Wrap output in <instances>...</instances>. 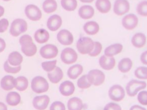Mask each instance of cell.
Here are the masks:
<instances>
[{"instance_id": "obj_24", "label": "cell", "mask_w": 147, "mask_h": 110, "mask_svg": "<svg viewBox=\"0 0 147 110\" xmlns=\"http://www.w3.org/2000/svg\"><path fill=\"white\" fill-rule=\"evenodd\" d=\"M7 60L11 66H18L23 61V56L19 52L13 51L9 55Z\"/></svg>"}, {"instance_id": "obj_47", "label": "cell", "mask_w": 147, "mask_h": 110, "mask_svg": "<svg viewBox=\"0 0 147 110\" xmlns=\"http://www.w3.org/2000/svg\"><path fill=\"white\" fill-rule=\"evenodd\" d=\"M129 110H146L144 107L138 105H134L130 108Z\"/></svg>"}, {"instance_id": "obj_23", "label": "cell", "mask_w": 147, "mask_h": 110, "mask_svg": "<svg viewBox=\"0 0 147 110\" xmlns=\"http://www.w3.org/2000/svg\"><path fill=\"white\" fill-rule=\"evenodd\" d=\"M34 37L37 43L43 44L47 42L49 39V33L45 29H38L35 32Z\"/></svg>"}, {"instance_id": "obj_32", "label": "cell", "mask_w": 147, "mask_h": 110, "mask_svg": "<svg viewBox=\"0 0 147 110\" xmlns=\"http://www.w3.org/2000/svg\"><path fill=\"white\" fill-rule=\"evenodd\" d=\"M28 86V80L24 76H19L16 78L15 88L19 91L25 90Z\"/></svg>"}, {"instance_id": "obj_12", "label": "cell", "mask_w": 147, "mask_h": 110, "mask_svg": "<svg viewBox=\"0 0 147 110\" xmlns=\"http://www.w3.org/2000/svg\"><path fill=\"white\" fill-rule=\"evenodd\" d=\"M57 41L63 45H69L74 41V36L72 33L67 29H61L57 34Z\"/></svg>"}, {"instance_id": "obj_13", "label": "cell", "mask_w": 147, "mask_h": 110, "mask_svg": "<svg viewBox=\"0 0 147 110\" xmlns=\"http://www.w3.org/2000/svg\"><path fill=\"white\" fill-rule=\"evenodd\" d=\"M49 97L47 95L38 96L34 97L33 100V105L37 110L45 109L49 103Z\"/></svg>"}, {"instance_id": "obj_18", "label": "cell", "mask_w": 147, "mask_h": 110, "mask_svg": "<svg viewBox=\"0 0 147 110\" xmlns=\"http://www.w3.org/2000/svg\"><path fill=\"white\" fill-rule=\"evenodd\" d=\"M94 13L95 10L93 7L88 5L82 6L78 10L79 17L83 20H88L92 18Z\"/></svg>"}, {"instance_id": "obj_37", "label": "cell", "mask_w": 147, "mask_h": 110, "mask_svg": "<svg viewBox=\"0 0 147 110\" xmlns=\"http://www.w3.org/2000/svg\"><path fill=\"white\" fill-rule=\"evenodd\" d=\"M3 69L5 71H6L7 73H11V74H16L20 71L21 69V66H11L7 60H6L3 64Z\"/></svg>"}, {"instance_id": "obj_27", "label": "cell", "mask_w": 147, "mask_h": 110, "mask_svg": "<svg viewBox=\"0 0 147 110\" xmlns=\"http://www.w3.org/2000/svg\"><path fill=\"white\" fill-rule=\"evenodd\" d=\"M133 66L132 60L129 58H124L120 60L118 64V69L119 71L122 73L129 72Z\"/></svg>"}, {"instance_id": "obj_49", "label": "cell", "mask_w": 147, "mask_h": 110, "mask_svg": "<svg viewBox=\"0 0 147 110\" xmlns=\"http://www.w3.org/2000/svg\"><path fill=\"white\" fill-rule=\"evenodd\" d=\"M4 12H5V9L3 6H1L0 5V17H2L3 14H4Z\"/></svg>"}, {"instance_id": "obj_38", "label": "cell", "mask_w": 147, "mask_h": 110, "mask_svg": "<svg viewBox=\"0 0 147 110\" xmlns=\"http://www.w3.org/2000/svg\"><path fill=\"white\" fill-rule=\"evenodd\" d=\"M77 85L78 88L82 89H88L91 86V85L90 84V82L87 79L86 74L82 75L78 79Z\"/></svg>"}, {"instance_id": "obj_36", "label": "cell", "mask_w": 147, "mask_h": 110, "mask_svg": "<svg viewBox=\"0 0 147 110\" xmlns=\"http://www.w3.org/2000/svg\"><path fill=\"white\" fill-rule=\"evenodd\" d=\"M56 64H57L56 60L45 61L41 63V67L44 71L48 73L53 71L56 68Z\"/></svg>"}, {"instance_id": "obj_16", "label": "cell", "mask_w": 147, "mask_h": 110, "mask_svg": "<svg viewBox=\"0 0 147 110\" xmlns=\"http://www.w3.org/2000/svg\"><path fill=\"white\" fill-rule=\"evenodd\" d=\"M75 85L70 81H65L59 86V92L64 96H69L75 91Z\"/></svg>"}, {"instance_id": "obj_35", "label": "cell", "mask_w": 147, "mask_h": 110, "mask_svg": "<svg viewBox=\"0 0 147 110\" xmlns=\"http://www.w3.org/2000/svg\"><path fill=\"white\" fill-rule=\"evenodd\" d=\"M137 13L144 17L147 16V1H142L139 2L136 7Z\"/></svg>"}, {"instance_id": "obj_41", "label": "cell", "mask_w": 147, "mask_h": 110, "mask_svg": "<svg viewBox=\"0 0 147 110\" xmlns=\"http://www.w3.org/2000/svg\"><path fill=\"white\" fill-rule=\"evenodd\" d=\"M138 101L142 105H147V91L142 90L137 96Z\"/></svg>"}, {"instance_id": "obj_51", "label": "cell", "mask_w": 147, "mask_h": 110, "mask_svg": "<svg viewBox=\"0 0 147 110\" xmlns=\"http://www.w3.org/2000/svg\"><path fill=\"white\" fill-rule=\"evenodd\" d=\"M2 1H10V0H2Z\"/></svg>"}, {"instance_id": "obj_43", "label": "cell", "mask_w": 147, "mask_h": 110, "mask_svg": "<svg viewBox=\"0 0 147 110\" xmlns=\"http://www.w3.org/2000/svg\"><path fill=\"white\" fill-rule=\"evenodd\" d=\"M103 110H122V109L119 105L114 103H109L105 106Z\"/></svg>"}, {"instance_id": "obj_2", "label": "cell", "mask_w": 147, "mask_h": 110, "mask_svg": "<svg viewBox=\"0 0 147 110\" xmlns=\"http://www.w3.org/2000/svg\"><path fill=\"white\" fill-rule=\"evenodd\" d=\"M94 41L88 37H82L76 43V48L78 52L82 55H88L93 50Z\"/></svg>"}, {"instance_id": "obj_25", "label": "cell", "mask_w": 147, "mask_h": 110, "mask_svg": "<svg viewBox=\"0 0 147 110\" xmlns=\"http://www.w3.org/2000/svg\"><path fill=\"white\" fill-rule=\"evenodd\" d=\"M83 71V66L80 64H76L71 66L67 70V75L71 79H76Z\"/></svg>"}, {"instance_id": "obj_39", "label": "cell", "mask_w": 147, "mask_h": 110, "mask_svg": "<svg viewBox=\"0 0 147 110\" xmlns=\"http://www.w3.org/2000/svg\"><path fill=\"white\" fill-rule=\"evenodd\" d=\"M102 50V44L97 41H94V45L93 50L92 51L88 54L89 56H92V57H95L97 56L98 55L100 54Z\"/></svg>"}, {"instance_id": "obj_26", "label": "cell", "mask_w": 147, "mask_h": 110, "mask_svg": "<svg viewBox=\"0 0 147 110\" xmlns=\"http://www.w3.org/2000/svg\"><path fill=\"white\" fill-rule=\"evenodd\" d=\"M95 7L100 13L105 14L108 13L111 9V2L110 0H96Z\"/></svg>"}, {"instance_id": "obj_33", "label": "cell", "mask_w": 147, "mask_h": 110, "mask_svg": "<svg viewBox=\"0 0 147 110\" xmlns=\"http://www.w3.org/2000/svg\"><path fill=\"white\" fill-rule=\"evenodd\" d=\"M60 3L62 7L69 12L75 10L78 5L77 0H61Z\"/></svg>"}, {"instance_id": "obj_46", "label": "cell", "mask_w": 147, "mask_h": 110, "mask_svg": "<svg viewBox=\"0 0 147 110\" xmlns=\"http://www.w3.org/2000/svg\"><path fill=\"white\" fill-rule=\"evenodd\" d=\"M6 48V42L5 41L0 37V53L3 52Z\"/></svg>"}, {"instance_id": "obj_34", "label": "cell", "mask_w": 147, "mask_h": 110, "mask_svg": "<svg viewBox=\"0 0 147 110\" xmlns=\"http://www.w3.org/2000/svg\"><path fill=\"white\" fill-rule=\"evenodd\" d=\"M134 76L140 79H147V67L140 66L134 70Z\"/></svg>"}, {"instance_id": "obj_31", "label": "cell", "mask_w": 147, "mask_h": 110, "mask_svg": "<svg viewBox=\"0 0 147 110\" xmlns=\"http://www.w3.org/2000/svg\"><path fill=\"white\" fill-rule=\"evenodd\" d=\"M22 52L26 56L30 57L34 56L37 52V46L34 43L22 45L21 48Z\"/></svg>"}, {"instance_id": "obj_21", "label": "cell", "mask_w": 147, "mask_h": 110, "mask_svg": "<svg viewBox=\"0 0 147 110\" xmlns=\"http://www.w3.org/2000/svg\"><path fill=\"white\" fill-rule=\"evenodd\" d=\"M47 77L51 82L53 84H57L62 79L63 77V72L60 67L56 66L53 71L48 73Z\"/></svg>"}, {"instance_id": "obj_22", "label": "cell", "mask_w": 147, "mask_h": 110, "mask_svg": "<svg viewBox=\"0 0 147 110\" xmlns=\"http://www.w3.org/2000/svg\"><path fill=\"white\" fill-rule=\"evenodd\" d=\"M83 31L87 35H94L99 32V25L96 21H87L83 25Z\"/></svg>"}, {"instance_id": "obj_19", "label": "cell", "mask_w": 147, "mask_h": 110, "mask_svg": "<svg viewBox=\"0 0 147 110\" xmlns=\"http://www.w3.org/2000/svg\"><path fill=\"white\" fill-rule=\"evenodd\" d=\"M146 41V36L142 32H138L135 33L131 40L132 45L136 48H142L143 47Z\"/></svg>"}, {"instance_id": "obj_30", "label": "cell", "mask_w": 147, "mask_h": 110, "mask_svg": "<svg viewBox=\"0 0 147 110\" xmlns=\"http://www.w3.org/2000/svg\"><path fill=\"white\" fill-rule=\"evenodd\" d=\"M57 7V4L55 0H45L42 3V9L47 13L54 12Z\"/></svg>"}, {"instance_id": "obj_45", "label": "cell", "mask_w": 147, "mask_h": 110, "mask_svg": "<svg viewBox=\"0 0 147 110\" xmlns=\"http://www.w3.org/2000/svg\"><path fill=\"white\" fill-rule=\"evenodd\" d=\"M140 60L142 63L147 66V50L141 54L140 56Z\"/></svg>"}, {"instance_id": "obj_11", "label": "cell", "mask_w": 147, "mask_h": 110, "mask_svg": "<svg viewBox=\"0 0 147 110\" xmlns=\"http://www.w3.org/2000/svg\"><path fill=\"white\" fill-rule=\"evenodd\" d=\"M122 25L127 30H132L138 25V19L137 16L133 13L125 15L122 19Z\"/></svg>"}, {"instance_id": "obj_7", "label": "cell", "mask_w": 147, "mask_h": 110, "mask_svg": "<svg viewBox=\"0 0 147 110\" xmlns=\"http://www.w3.org/2000/svg\"><path fill=\"white\" fill-rule=\"evenodd\" d=\"M109 98L114 101H120L125 96V91L119 85H114L111 86L108 92Z\"/></svg>"}, {"instance_id": "obj_3", "label": "cell", "mask_w": 147, "mask_h": 110, "mask_svg": "<svg viewBox=\"0 0 147 110\" xmlns=\"http://www.w3.org/2000/svg\"><path fill=\"white\" fill-rule=\"evenodd\" d=\"M32 90L36 93H44L49 89L47 80L42 76H36L31 81Z\"/></svg>"}, {"instance_id": "obj_28", "label": "cell", "mask_w": 147, "mask_h": 110, "mask_svg": "<svg viewBox=\"0 0 147 110\" xmlns=\"http://www.w3.org/2000/svg\"><path fill=\"white\" fill-rule=\"evenodd\" d=\"M68 110H82L83 104L82 100L77 97H74L69 99L67 103Z\"/></svg>"}, {"instance_id": "obj_20", "label": "cell", "mask_w": 147, "mask_h": 110, "mask_svg": "<svg viewBox=\"0 0 147 110\" xmlns=\"http://www.w3.org/2000/svg\"><path fill=\"white\" fill-rule=\"evenodd\" d=\"M123 50V45L120 43H115L107 47L104 51V55L109 57H114V56L119 54Z\"/></svg>"}, {"instance_id": "obj_17", "label": "cell", "mask_w": 147, "mask_h": 110, "mask_svg": "<svg viewBox=\"0 0 147 110\" xmlns=\"http://www.w3.org/2000/svg\"><path fill=\"white\" fill-rule=\"evenodd\" d=\"M2 89L8 91L13 89L16 86V78L12 75H7L2 77L0 82Z\"/></svg>"}, {"instance_id": "obj_1", "label": "cell", "mask_w": 147, "mask_h": 110, "mask_svg": "<svg viewBox=\"0 0 147 110\" xmlns=\"http://www.w3.org/2000/svg\"><path fill=\"white\" fill-rule=\"evenodd\" d=\"M27 29L26 21L22 18H16L11 22L9 32L12 36L17 37L21 33L25 32Z\"/></svg>"}, {"instance_id": "obj_42", "label": "cell", "mask_w": 147, "mask_h": 110, "mask_svg": "<svg viewBox=\"0 0 147 110\" xmlns=\"http://www.w3.org/2000/svg\"><path fill=\"white\" fill-rule=\"evenodd\" d=\"M49 110H65V107L62 102L56 101L52 103Z\"/></svg>"}, {"instance_id": "obj_44", "label": "cell", "mask_w": 147, "mask_h": 110, "mask_svg": "<svg viewBox=\"0 0 147 110\" xmlns=\"http://www.w3.org/2000/svg\"><path fill=\"white\" fill-rule=\"evenodd\" d=\"M9 26V21L6 18L0 20V33L5 32Z\"/></svg>"}, {"instance_id": "obj_48", "label": "cell", "mask_w": 147, "mask_h": 110, "mask_svg": "<svg viewBox=\"0 0 147 110\" xmlns=\"http://www.w3.org/2000/svg\"><path fill=\"white\" fill-rule=\"evenodd\" d=\"M0 110H7L6 105L2 102H0Z\"/></svg>"}, {"instance_id": "obj_6", "label": "cell", "mask_w": 147, "mask_h": 110, "mask_svg": "<svg viewBox=\"0 0 147 110\" xmlns=\"http://www.w3.org/2000/svg\"><path fill=\"white\" fill-rule=\"evenodd\" d=\"M60 59L62 62L64 64H73L76 62L78 59V54L74 49L70 47H67L61 51Z\"/></svg>"}, {"instance_id": "obj_8", "label": "cell", "mask_w": 147, "mask_h": 110, "mask_svg": "<svg viewBox=\"0 0 147 110\" xmlns=\"http://www.w3.org/2000/svg\"><path fill=\"white\" fill-rule=\"evenodd\" d=\"M57 47L52 44L43 45L40 49V54L44 59H49L55 58L58 54Z\"/></svg>"}, {"instance_id": "obj_10", "label": "cell", "mask_w": 147, "mask_h": 110, "mask_svg": "<svg viewBox=\"0 0 147 110\" xmlns=\"http://www.w3.org/2000/svg\"><path fill=\"white\" fill-rule=\"evenodd\" d=\"M130 9V3L127 0H115L113 5L114 13L118 16L126 14Z\"/></svg>"}, {"instance_id": "obj_5", "label": "cell", "mask_w": 147, "mask_h": 110, "mask_svg": "<svg viewBox=\"0 0 147 110\" xmlns=\"http://www.w3.org/2000/svg\"><path fill=\"white\" fill-rule=\"evenodd\" d=\"M87 79L91 85L99 86L105 80V75L99 69H92L86 74Z\"/></svg>"}, {"instance_id": "obj_15", "label": "cell", "mask_w": 147, "mask_h": 110, "mask_svg": "<svg viewBox=\"0 0 147 110\" xmlns=\"http://www.w3.org/2000/svg\"><path fill=\"white\" fill-rule=\"evenodd\" d=\"M99 64L102 69L105 70H110L115 65V59L114 57H109L103 55L99 58Z\"/></svg>"}, {"instance_id": "obj_29", "label": "cell", "mask_w": 147, "mask_h": 110, "mask_svg": "<svg viewBox=\"0 0 147 110\" xmlns=\"http://www.w3.org/2000/svg\"><path fill=\"white\" fill-rule=\"evenodd\" d=\"M6 101L10 106H16L21 101L20 94L16 92H9L6 97Z\"/></svg>"}, {"instance_id": "obj_4", "label": "cell", "mask_w": 147, "mask_h": 110, "mask_svg": "<svg viewBox=\"0 0 147 110\" xmlns=\"http://www.w3.org/2000/svg\"><path fill=\"white\" fill-rule=\"evenodd\" d=\"M146 87V83L144 81L131 79L126 86V92L130 97L135 96L138 92L144 89Z\"/></svg>"}, {"instance_id": "obj_50", "label": "cell", "mask_w": 147, "mask_h": 110, "mask_svg": "<svg viewBox=\"0 0 147 110\" xmlns=\"http://www.w3.org/2000/svg\"><path fill=\"white\" fill-rule=\"evenodd\" d=\"M83 3H91L94 1V0H80Z\"/></svg>"}, {"instance_id": "obj_9", "label": "cell", "mask_w": 147, "mask_h": 110, "mask_svg": "<svg viewBox=\"0 0 147 110\" xmlns=\"http://www.w3.org/2000/svg\"><path fill=\"white\" fill-rule=\"evenodd\" d=\"M25 14L32 21H38L41 18L42 13L40 8L35 5H28L25 8Z\"/></svg>"}, {"instance_id": "obj_14", "label": "cell", "mask_w": 147, "mask_h": 110, "mask_svg": "<svg viewBox=\"0 0 147 110\" xmlns=\"http://www.w3.org/2000/svg\"><path fill=\"white\" fill-rule=\"evenodd\" d=\"M62 25V18L58 14L51 16L47 20V26L49 30L52 32L58 30Z\"/></svg>"}, {"instance_id": "obj_40", "label": "cell", "mask_w": 147, "mask_h": 110, "mask_svg": "<svg viewBox=\"0 0 147 110\" xmlns=\"http://www.w3.org/2000/svg\"><path fill=\"white\" fill-rule=\"evenodd\" d=\"M19 43L21 46L28 45L33 43L32 37L29 35H24L20 37Z\"/></svg>"}]
</instances>
